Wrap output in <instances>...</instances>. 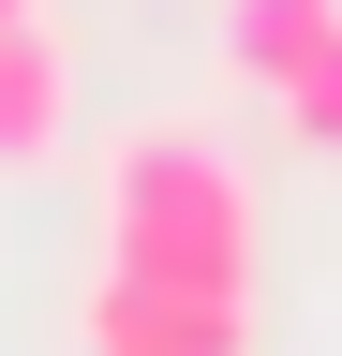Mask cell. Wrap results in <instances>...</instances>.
Returning <instances> with one entry per match:
<instances>
[{"mask_svg":"<svg viewBox=\"0 0 342 356\" xmlns=\"http://www.w3.org/2000/svg\"><path fill=\"white\" fill-rule=\"evenodd\" d=\"M75 356H253V297L238 282H134V267H104Z\"/></svg>","mask_w":342,"mask_h":356,"instance_id":"7a4b0ae2","label":"cell"},{"mask_svg":"<svg viewBox=\"0 0 342 356\" xmlns=\"http://www.w3.org/2000/svg\"><path fill=\"white\" fill-rule=\"evenodd\" d=\"M253 238H268L253 178L194 119H164V134H134L104 163V267H134V282H238L253 297Z\"/></svg>","mask_w":342,"mask_h":356,"instance_id":"6da1fadb","label":"cell"},{"mask_svg":"<svg viewBox=\"0 0 342 356\" xmlns=\"http://www.w3.org/2000/svg\"><path fill=\"white\" fill-rule=\"evenodd\" d=\"M15 15H30V0H0V30H15Z\"/></svg>","mask_w":342,"mask_h":356,"instance_id":"8992f818","label":"cell"},{"mask_svg":"<svg viewBox=\"0 0 342 356\" xmlns=\"http://www.w3.org/2000/svg\"><path fill=\"white\" fill-rule=\"evenodd\" d=\"M283 119H297V149H327V163H342V44H327V60L283 89Z\"/></svg>","mask_w":342,"mask_h":356,"instance_id":"5b68a950","label":"cell"},{"mask_svg":"<svg viewBox=\"0 0 342 356\" xmlns=\"http://www.w3.org/2000/svg\"><path fill=\"white\" fill-rule=\"evenodd\" d=\"M60 134H75V60L45 15H15L0 30V163H60Z\"/></svg>","mask_w":342,"mask_h":356,"instance_id":"3957f363","label":"cell"},{"mask_svg":"<svg viewBox=\"0 0 342 356\" xmlns=\"http://www.w3.org/2000/svg\"><path fill=\"white\" fill-rule=\"evenodd\" d=\"M327 44H342V0H224V60L268 89V104L327 60Z\"/></svg>","mask_w":342,"mask_h":356,"instance_id":"277c9868","label":"cell"}]
</instances>
